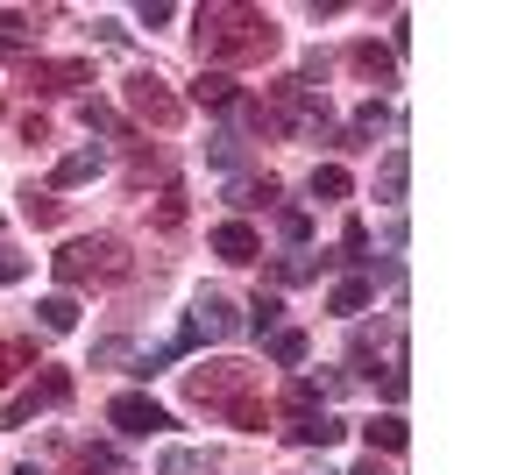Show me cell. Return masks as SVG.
Masks as SVG:
<instances>
[{"label":"cell","instance_id":"30bf717a","mask_svg":"<svg viewBox=\"0 0 532 475\" xmlns=\"http://www.w3.org/2000/svg\"><path fill=\"white\" fill-rule=\"evenodd\" d=\"M36 320H43V334H71V327H79V298H71V291H50V298L36 305Z\"/></svg>","mask_w":532,"mask_h":475},{"label":"cell","instance_id":"9a60e30c","mask_svg":"<svg viewBox=\"0 0 532 475\" xmlns=\"http://www.w3.org/2000/svg\"><path fill=\"white\" fill-rule=\"evenodd\" d=\"M362 433H369V447H384V454H398V447H405V419H398V412H384V419H369Z\"/></svg>","mask_w":532,"mask_h":475},{"label":"cell","instance_id":"8992f818","mask_svg":"<svg viewBox=\"0 0 532 475\" xmlns=\"http://www.w3.org/2000/svg\"><path fill=\"white\" fill-rule=\"evenodd\" d=\"M242 383H249V369L213 362V369H199V376H192V398H199V405H227V398H242Z\"/></svg>","mask_w":532,"mask_h":475},{"label":"cell","instance_id":"d6a6232c","mask_svg":"<svg viewBox=\"0 0 532 475\" xmlns=\"http://www.w3.org/2000/svg\"><path fill=\"white\" fill-rule=\"evenodd\" d=\"M15 475H43V468H15Z\"/></svg>","mask_w":532,"mask_h":475},{"label":"cell","instance_id":"7402d4cb","mask_svg":"<svg viewBox=\"0 0 532 475\" xmlns=\"http://www.w3.org/2000/svg\"><path fill=\"white\" fill-rule=\"evenodd\" d=\"M36 405H43V390H22V398L0 412V426H29V419H36Z\"/></svg>","mask_w":532,"mask_h":475},{"label":"cell","instance_id":"5b68a950","mask_svg":"<svg viewBox=\"0 0 532 475\" xmlns=\"http://www.w3.org/2000/svg\"><path fill=\"white\" fill-rule=\"evenodd\" d=\"M107 419H114L128 440H142V433H164V426H171V419H164V405H157V398H142V390L114 398V405H107Z\"/></svg>","mask_w":532,"mask_h":475},{"label":"cell","instance_id":"7c38bea8","mask_svg":"<svg viewBox=\"0 0 532 475\" xmlns=\"http://www.w3.org/2000/svg\"><path fill=\"white\" fill-rule=\"evenodd\" d=\"M405 171H412V156H405V149H391V156H384V171H376V199H384V206H398V199H405Z\"/></svg>","mask_w":532,"mask_h":475},{"label":"cell","instance_id":"3957f363","mask_svg":"<svg viewBox=\"0 0 532 475\" xmlns=\"http://www.w3.org/2000/svg\"><path fill=\"white\" fill-rule=\"evenodd\" d=\"M121 100H128V114H142V121H157V128H171V121L185 114V107H178V100L164 93V78H157V71H135L128 86H121Z\"/></svg>","mask_w":532,"mask_h":475},{"label":"cell","instance_id":"277c9868","mask_svg":"<svg viewBox=\"0 0 532 475\" xmlns=\"http://www.w3.org/2000/svg\"><path fill=\"white\" fill-rule=\"evenodd\" d=\"M242 334V320H235V305H227L220 291H206L199 305H192V327L178 334V348H192V341H235Z\"/></svg>","mask_w":532,"mask_h":475},{"label":"cell","instance_id":"cb8c5ba5","mask_svg":"<svg viewBox=\"0 0 532 475\" xmlns=\"http://www.w3.org/2000/svg\"><path fill=\"white\" fill-rule=\"evenodd\" d=\"M0 43H29V15L22 8H0Z\"/></svg>","mask_w":532,"mask_h":475},{"label":"cell","instance_id":"9c48e42d","mask_svg":"<svg viewBox=\"0 0 532 475\" xmlns=\"http://www.w3.org/2000/svg\"><path fill=\"white\" fill-rule=\"evenodd\" d=\"M29 78L43 93H71V86H93V64H79V57H71V64H36Z\"/></svg>","mask_w":532,"mask_h":475},{"label":"cell","instance_id":"d4e9b609","mask_svg":"<svg viewBox=\"0 0 532 475\" xmlns=\"http://www.w3.org/2000/svg\"><path fill=\"white\" fill-rule=\"evenodd\" d=\"M22 213H29L36 227H50V220H57V199H43V192H29V199H22Z\"/></svg>","mask_w":532,"mask_h":475},{"label":"cell","instance_id":"f546056e","mask_svg":"<svg viewBox=\"0 0 532 475\" xmlns=\"http://www.w3.org/2000/svg\"><path fill=\"white\" fill-rule=\"evenodd\" d=\"M277 312H284L277 298H256V334H270V327H277Z\"/></svg>","mask_w":532,"mask_h":475},{"label":"cell","instance_id":"f1b7e54d","mask_svg":"<svg viewBox=\"0 0 532 475\" xmlns=\"http://www.w3.org/2000/svg\"><path fill=\"white\" fill-rule=\"evenodd\" d=\"M277 227H284V242H306V234H313V220H306V213H284Z\"/></svg>","mask_w":532,"mask_h":475},{"label":"cell","instance_id":"2e32d148","mask_svg":"<svg viewBox=\"0 0 532 475\" xmlns=\"http://www.w3.org/2000/svg\"><path fill=\"white\" fill-rule=\"evenodd\" d=\"M369 298H376V284H362V277H348V284H334V298H327V305H334V312H362Z\"/></svg>","mask_w":532,"mask_h":475},{"label":"cell","instance_id":"ffe728a7","mask_svg":"<svg viewBox=\"0 0 532 475\" xmlns=\"http://www.w3.org/2000/svg\"><path fill=\"white\" fill-rule=\"evenodd\" d=\"M355 71H362V78H391V50H376V43H355Z\"/></svg>","mask_w":532,"mask_h":475},{"label":"cell","instance_id":"e0dca14e","mask_svg":"<svg viewBox=\"0 0 532 475\" xmlns=\"http://www.w3.org/2000/svg\"><path fill=\"white\" fill-rule=\"evenodd\" d=\"M306 348H313V341H306V334H298V327H284V334L270 341V355H277L284 369H298V362H306Z\"/></svg>","mask_w":532,"mask_h":475},{"label":"cell","instance_id":"603a6c76","mask_svg":"<svg viewBox=\"0 0 532 475\" xmlns=\"http://www.w3.org/2000/svg\"><path fill=\"white\" fill-rule=\"evenodd\" d=\"M206 156H213V164H242V135H235V128H220Z\"/></svg>","mask_w":532,"mask_h":475},{"label":"cell","instance_id":"d6986e66","mask_svg":"<svg viewBox=\"0 0 532 475\" xmlns=\"http://www.w3.org/2000/svg\"><path fill=\"white\" fill-rule=\"evenodd\" d=\"M270 199H277L270 178H235V206H242V213H249V206H270Z\"/></svg>","mask_w":532,"mask_h":475},{"label":"cell","instance_id":"83f0119b","mask_svg":"<svg viewBox=\"0 0 532 475\" xmlns=\"http://www.w3.org/2000/svg\"><path fill=\"white\" fill-rule=\"evenodd\" d=\"M121 461H114V447H86V475H114Z\"/></svg>","mask_w":532,"mask_h":475},{"label":"cell","instance_id":"8fae6325","mask_svg":"<svg viewBox=\"0 0 532 475\" xmlns=\"http://www.w3.org/2000/svg\"><path fill=\"white\" fill-rule=\"evenodd\" d=\"M291 440H298V447H334V440H341V419H327V412H298Z\"/></svg>","mask_w":532,"mask_h":475},{"label":"cell","instance_id":"ba28073f","mask_svg":"<svg viewBox=\"0 0 532 475\" xmlns=\"http://www.w3.org/2000/svg\"><path fill=\"white\" fill-rule=\"evenodd\" d=\"M256 227H242V220H227V227H213V256L220 263H256Z\"/></svg>","mask_w":532,"mask_h":475},{"label":"cell","instance_id":"6da1fadb","mask_svg":"<svg viewBox=\"0 0 532 475\" xmlns=\"http://www.w3.org/2000/svg\"><path fill=\"white\" fill-rule=\"evenodd\" d=\"M199 43L213 57H270L277 50V22L256 8H199Z\"/></svg>","mask_w":532,"mask_h":475},{"label":"cell","instance_id":"7a4b0ae2","mask_svg":"<svg viewBox=\"0 0 532 475\" xmlns=\"http://www.w3.org/2000/svg\"><path fill=\"white\" fill-rule=\"evenodd\" d=\"M57 277H64V284H86V277H128V249L107 242V234H100V242H71V249L57 256Z\"/></svg>","mask_w":532,"mask_h":475},{"label":"cell","instance_id":"44dd1931","mask_svg":"<svg viewBox=\"0 0 532 475\" xmlns=\"http://www.w3.org/2000/svg\"><path fill=\"white\" fill-rule=\"evenodd\" d=\"M227 419H235L242 433H263V405L256 398H227Z\"/></svg>","mask_w":532,"mask_h":475},{"label":"cell","instance_id":"ac0fdd59","mask_svg":"<svg viewBox=\"0 0 532 475\" xmlns=\"http://www.w3.org/2000/svg\"><path fill=\"white\" fill-rule=\"evenodd\" d=\"M313 199H348V171L341 164H320L313 171Z\"/></svg>","mask_w":532,"mask_h":475},{"label":"cell","instance_id":"1f68e13d","mask_svg":"<svg viewBox=\"0 0 532 475\" xmlns=\"http://www.w3.org/2000/svg\"><path fill=\"white\" fill-rule=\"evenodd\" d=\"M8 376H15V348H0V390H8Z\"/></svg>","mask_w":532,"mask_h":475},{"label":"cell","instance_id":"484cf974","mask_svg":"<svg viewBox=\"0 0 532 475\" xmlns=\"http://www.w3.org/2000/svg\"><path fill=\"white\" fill-rule=\"evenodd\" d=\"M29 277V256H15V249H0V284H22Z\"/></svg>","mask_w":532,"mask_h":475},{"label":"cell","instance_id":"4dcf8cb0","mask_svg":"<svg viewBox=\"0 0 532 475\" xmlns=\"http://www.w3.org/2000/svg\"><path fill=\"white\" fill-rule=\"evenodd\" d=\"M178 220H185V192L171 185V192H164V227H178Z\"/></svg>","mask_w":532,"mask_h":475},{"label":"cell","instance_id":"52a82bcc","mask_svg":"<svg viewBox=\"0 0 532 475\" xmlns=\"http://www.w3.org/2000/svg\"><path fill=\"white\" fill-rule=\"evenodd\" d=\"M100 171H107V149H71L64 164L50 171V185H57V192H71V185H93Z\"/></svg>","mask_w":532,"mask_h":475},{"label":"cell","instance_id":"4316f807","mask_svg":"<svg viewBox=\"0 0 532 475\" xmlns=\"http://www.w3.org/2000/svg\"><path fill=\"white\" fill-rule=\"evenodd\" d=\"M79 114H86V128H100V135H107V128H121V121H114V107H100V100H86Z\"/></svg>","mask_w":532,"mask_h":475},{"label":"cell","instance_id":"4fadbf2b","mask_svg":"<svg viewBox=\"0 0 532 475\" xmlns=\"http://www.w3.org/2000/svg\"><path fill=\"white\" fill-rule=\"evenodd\" d=\"M192 100H199V107H235V78H227V71H199Z\"/></svg>","mask_w":532,"mask_h":475},{"label":"cell","instance_id":"5bb4252c","mask_svg":"<svg viewBox=\"0 0 532 475\" xmlns=\"http://www.w3.org/2000/svg\"><path fill=\"white\" fill-rule=\"evenodd\" d=\"M206 468H213L206 447H171V454L157 461V475H206Z\"/></svg>","mask_w":532,"mask_h":475}]
</instances>
